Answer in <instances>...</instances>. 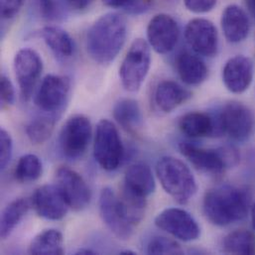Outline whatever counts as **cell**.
<instances>
[{
  "mask_svg": "<svg viewBox=\"0 0 255 255\" xmlns=\"http://www.w3.org/2000/svg\"><path fill=\"white\" fill-rule=\"evenodd\" d=\"M128 37L126 18L116 12L101 16L91 26L87 34V50L98 64L114 62L124 48Z\"/></svg>",
  "mask_w": 255,
  "mask_h": 255,
  "instance_id": "cell-1",
  "label": "cell"
},
{
  "mask_svg": "<svg viewBox=\"0 0 255 255\" xmlns=\"http://www.w3.org/2000/svg\"><path fill=\"white\" fill-rule=\"evenodd\" d=\"M250 207L249 192L227 184L209 190L203 202L206 218L218 227H228L245 220L249 215Z\"/></svg>",
  "mask_w": 255,
  "mask_h": 255,
  "instance_id": "cell-2",
  "label": "cell"
},
{
  "mask_svg": "<svg viewBox=\"0 0 255 255\" xmlns=\"http://www.w3.org/2000/svg\"><path fill=\"white\" fill-rule=\"evenodd\" d=\"M156 174L165 192L180 204H187L197 193L198 186L192 171L178 158H160L156 164Z\"/></svg>",
  "mask_w": 255,
  "mask_h": 255,
  "instance_id": "cell-3",
  "label": "cell"
},
{
  "mask_svg": "<svg viewBox=\"0 0 255 255\" xmlns=\"http://www.w3.org/2000/svg\"><path fill=\"white\" fill-rule=\"evenodd\" d=\"M182 155L200 172L209 175H222L240 161L239 151L230 146L218 149H206L190 142H182L179 146Z\"/></svg>",
  "mask_w": 255,
  "mask_h": 255,
  "instance_id": "cell-4",
  "label": "cell"
},
{
  "mask_svg": "<svg viewBox=\"0 0 255 255\" xmlns=\"http://www.w3.org/2000/svg\"><path fill=\"white\" fill-rule=\"evenodd\" d=\"M147 41L136 39L133 41L120 68L122 85L129 93L140 90L151 67V52Z\"/></svg>",
  "mask_w": 255,
  "mask_h": 255,
  "instance_id": "cell-5",
  "label": "cell"
},
{
  "mask_svg": "<svg viewBox=\"0 0 255 255\" xmlns=\"http://www.w3.org/2000/svg\"><path fill=\"white\" fill-rule=\"evenodd\" d=\"M94 156L106 171L118 169L125 157V147L119 130L108 120H102L97 126Z\"/></svg>",
  "mask_w": 255,
  "mask_h": 255,
  "instance_id": "cell-6",
  "label": "cell"
},
{
  "mask_svg": "<svg viewBox=\"0 0 255 255\" xmlns=\"http://www.w3.org/2000/svg\"><path fill=\"white\" fill-rule=\"evenodd\" d=\"M70 93L71 81L68 77L48 75L34 97V104L45 115L60 117L69 102Z\"/></svg>",
  "mask_w": 255,
  "mask_h": 255,
  "instance_id": "cell-7",
  "label": "cell"
},
{
  "mask_svg": "<svg viewBox=\"0 0 255 255\" xmlns=\"http://www.w3.org/2000/svg\"><path fill=\"white\" fill-rule=\"evenodd\" d=\"M93 135L90 120L85 116L70 118L61 130L59 145L64 157L69 160H77L86 153Z\"/></svg>",
  "mask_w": 255,
  "mask_h": 255,
  "instance_id": "cell-8",
  "label": "cell"
},
{
  "mask_svg": "<svg viewBox=\"0 0 255 255\" xmlns=\"http://www.w3.org/2000/svg\"><path fill=\"white\" fill-rule=\"evenodd\" d=\"M218 119L223 132L236 141H247L255 131V115L242 103H228L218 115Z\"/></svg>",
  "mask_w": 255,
  "mask_h": 255,
  "instance_id": "cell-9",
  "label": "cell"
},
{
  "mask_svg": "<svg viewBox=\"0 0 255 255\" xmlns=\"http://www.w3.org/2000/svg\"><path fill=\"white\" fill-rule=\"evenodd\" d=\"M158 229L185 243L197 241L201 229L194 217L180 208H169L162 211L155 219Z\"/></svg>",
  "mask_w": 255,
  "mask_h": 255,
  "instance_id": "cell-10",
  "label": "cell"
},
{
  "mask_svg": "<svg viewBox=\"0 0 255 255\" xmlns=\"http://www.w3.org/2000/svg\"><path fill=\"white\" fill-rule=\"evenodd\" d=\"M99 208L104 224L118 239L128 241L132 237L134 226L127 219L119 196L112 188L106 187L102 190Z\"/></svg>",
  "mask_w": 255,
  "mask_h": 255,
  "instance_id": "cell-11",
  "label": "cell"
},
{
  "mask_svg": "<svg viewBox=\"0 0 255 255\" xmlns=\"http://www.w3.org/2000/svg\"><path fill=\"white\" fill-rule=\"evenodd\" d=\"M13 67L21 99L28 102L43 71L42 59L35 50L24 48L16 53Z\"/></svg>",
  "mask_w": 255,
  "mask_h": 255,
  "instance_id": "cell-12",
  "label": "cell"
},
{
  "mask_svg": "<svg viewBox=\"0 0 255 255\" xmlns=\"http://www.w3.org/2000/svg\"><path fill=\"white\" fill-rule=\"evenodd\" d=\"M146 35L149 46L156 53L165 55L173 51L178 43L179 24L171 15L160 13L149 21Z\"/></svg>",
  "mask_w": 255,
  "mask_h": 255,
  "instance_id": "cell-13",
  "label": "cell"
},
{
  "mask_svg": "<svg viewBox=\"0 0 255 255\" xmlns=\"http://www.w3.org/2000/svg\"><path fill=\"white\" fill-rule=\"evenodd\" d=\"M185 39L199 56L213 58L219 51V34L215 24L205 18H194L186 26Z\"/></svg>",
  "mask_w": 255,
  "mask_h": 255,
  "instance_id": "cell-14",
  "label": "cell"
},
{
  "mask_svg": "<svg viewBox=\"0 0 255 255\" xmlns=\"http://www.w3.org/2000/svg\"><path fill=\"white\" fill-rule=\"evenodd\" d=\"M56 183L70 209L80 212L88 208L91 203L92 193L79 173L68 167H61L56 172Z\"/></svg>",
  "mask_w": 255,
  "mask_h": 255,
  "instance_id": "cell-15",
  "label": "cell"
},
{
  "mask_svg": "<svg viewBox=\"0 0 255 255\" xmlns=\"http://www.w3.org/2000/svg\"><path fill=\"white\" fill-rule=\"evenodd\" d=\"M31 205L41 218L50 221L64 219L70 209L57 185H44L36 189L31 198Z\"/></svg>",
  "mask_w": 255,
  "mask_h": 255,
  "instance_id": "cell-16",
  "label": "cell"
},
{
  "mask_svg": "<svg viewBox=\"0 0 255 255\" xmlns=\"http://www.w3.org/2000/svg\"><path fill=\"white\" fill-rule=\"evenodd\" d=\"M254 77V62L244 55L231 58L223 69V82L227 90L236 95L247 92L253 84Z\"/></svg>",
  "mask_w": 255,
  "mask_h": 255,
  "instance_id": "cell-17",
  "label": "cell"
},
{
  "mask_svg": "<svg viewBox=\"0 0 255 255\" xmlns=\"http://www.w3.org/2000/svg\"><path fill=\"white\" fill-rule=\"evenodd\" d=\"M222 30L232 44L244 42L251 32V20L244 8L237 4L228 5L221 18Z\"/></svg>",
  "mask_w": 255,
  "mask_h": 255,
  "instance_id": "cell-18",
  "label": "cell"
},
{
  "mask_svg": "<svg viewBox=\"0 0 255 255\" xmlns=\"http://www.w3.org/2000/svg\"><path fill=\"white\" fill-rule=\"evenodd\" d=\"M181 131L191 138L213 137L224 134L218 116L215 118L205 113H189L179 122Z\"/></svg>",
  "mask_w": 255,
  "mask_h": 255,
  "instance_id": "cell-19",
  "label": "cell"
},
{
  "mask_svg": "<svg viewBox=\"0 0 255 255\" xmlns=\"http://www.w3.org/2000/svg\"><path fill=\"white\" fill-rule=\"evenodd\" d=\"M192 94L179 85L170 80L162 81L158 84L154 92V103L159 111L170 114L187 101L190 100Z\"/></svg>",
  "mask_w": 255,
  "mask_h": 255,
  "instance_id": "cell-20",
  "label": "cell"
},
{
  "mask_svg": "<svg viewBox=\"0 0 255 255\" xmlns=\"http://www.w3.org/2000/svg\"><path fill=\"white\" fill-rule=\"evenodd\" d=\"M180 79L188 86H200L209 75V69L199 55L188 51L180 53L175 61Z\"/></svg>",
  "mask_w": 255,
  "mask_h": 255,
  "instance_id": "cell-21",
  "label": "cell"
},
{
  "mask_svg": "<svg viewBox=\"0 0 255 255\" xmlns=\"http://www.w3.org/2000/svg\"><path fill=\"white\" fill-rule=\"evenodd\" d=\"M41 36L58 60L67 61L75 55V41L64 29L57 26H46L42 29Z\"/></svg>",
  "mask_w": 255,
  "mask_h": 255,
  "instance_id": "cell-22",
  "label": "cell"
},
{
  "mask_svg": "<svg viewBox=\"0 0 255 255\" xmlns=\"http://www.w3.org/2000/svg\"><path fill=\"white\" fill-rule=\"evenodd\" d=\"M124 185L146 198L154 193L156 189L153 172L151 168L144 163H136L128 168Z\"/></svg>",
  "mask_w": 255,
  "mask_h": 255,
  "instance_id": "cell-23",
  "label": "cell"
},
{
  "mask_svg": "<svg viewBox=\"0 0 255 255\" xmlns=\"http://www.w3.org/2000/svg\"><path fill=\"white\" fill-rule=\"evenodd\" d=\"M116 122L128 133H136L143 124V116L138 103L132 99L119 101L113 111Z\"/></svg>",
  "mask_w": 255,
  "mask_h": 255,
  "instance_id": "cell-24",
  "label": "cell"
},
{
  "mask_svg": "<svg viewBox=\"0 0 255 255\" xmlns=\"http://www.w3.org/2000/svg\"><path fill=\"white\" fill-rule=\"evenodd\" d=\"M63 235L54 229L39 233L31 242L28 253L34 255H61L64 254Z\"/></svg>",
  "mask_w": 255,
  "mask_h": 255,
  "instance_id": "cell-25",
  "label": "cell"
},
{
  "mask_svg": "<svg viewBox=\"0 0 255 255\" xmlns=\"http://www.w3.org/2000/svg\"><path fill=\"white\" fill-rule=\"evenodd\" d=\"M31 206V201L23 198L16 199L6 206L2 212L0 223V236L2 240H6L12 234Z\"/></svg>",
  "mask_w": 255,
  "mask_h": 255,
  "instance_id": "cell-26",
  "label": "cell"
},
{
  "mask_svg": "<svg viewBox=\"0 0 255 255\" xmlns=\"http://www.w3.org/2000/svg\"><path fill=\"white\" fill-rule=\"evenodd\" d=\"M119 199L129 223L134 227L137 226L145 216L147 206L146 197L128 189L124 185Z\"/></svg>",
  "mask_w": 255,
  "mask_h": 255,
  "instance_id": "cell-27",
  "label": "cell"
},
{
  "mask_svg": "<svg viewBox=\"0 0 255 255\" xmlns=\"http://www.w3.org/2000/svg\"><path fill=\"white\" fill-rule=\"evenodd\" d=\"M223 251L228 255H255V236L246 230L235 231L225 238Z\"/></svg>",
  "mask_w": 255,
  "mask_h": 255,
  "instance_id": "cell-28",
  "label": "cell"
},
{
  "mask_svg": "<svg viewBox=\"0 0 255 255\" xmlns=\"http://www.w3.org/2000/svg\"><path fill=\"white\" fill-rule=\"evenodd\" d=\"M59 117L43 115L32 120L25 128L27 137L33 144H43L54 132Z\"/></svg>",
  "mask_w": 255,
  "mask_h": 255,
  "instance_id": "cell-29",
  "label": "cell"
},
{
  "mask_svg": "<svg viewBox=\"0 0 255 255\" xmlns=\"http://www.w3.org/2000/svg\"><path fill=\"white\" fill-rule=\"evenodd\" d=\"M43 172V165L40 158L34 154H26L20 157L15 170V179L23 184L32 183L38 180Z\"/></svg>",
  "mask_w": 255,
  "mask_h": 255,
  "instance_id": "cell-30",
  "label": "cell"
},
{
  "mask_svg": "<svg viewBox=\"0 0 255 255\" xmlns=\"http://www.w3.org/2000/svg\"><path fill=\"white\" fill-rule=\"evenodd\" d=\"M148 255H183L181 246L170 239L164 237H155L150 240L147 246Z\"/></svg>",
  "mask_w": 255,
  "mask_h": 255,
  "instance_id": "cell-31",
  "label": "cell"
},
{
  "mask_svg": "<svg viewBox=\"0 0 255 255\" xmlns=\"http://www.w3.org/2000/svg\"><path fill=\"white\" fill-rule=\"evenodd\" d=\"M41 17L47 21H58L63 18V8L59 0H38Z\"/></svg>",
  "mask_w": 255,
  "mask_h": 255,
  "instance_id": "cell-32",
  "label": "cell"
},
{
  "mask_svg": "<svg viewBox=\"0 0 255 255\" xmlns=\"http://www.w3.org/2000/svg\"><path fill=\"white\" fill-rule=\"evenodd\" d=\"M13 153V141L10 133L5 129L0 130V165L4 170L9 164Z\"/></svg>",
  "mask_w": 255,
  "mask_h": 255,
  "instance_id": "cell-33",
  "label": "cell"
},
{
  "mask_svg": "<svg viewBox=\"0 0 255 255\" xmlns=\"http://www.w3.org/2000/svg\"><path fill=\"white\" fill-rule=\"evenodd\" d=\"M0 95H1V103L3 106L10 107L15 103V89L10 81L5 75L1 76L0 80Z\"/></svg>",
  "mask_w": 255,
  "mask_h": 255,
  "instance_id": "cell-34",
  "label": "cell"
},
{
  "mask_svg": "<svg viewBox=\"0 0 255 255\" xmlns=\"http://www.w3.org/2000/svg\"><path fill=\"white\" fill-rule=\"evenodd\" d=\"M218 0H184V5L192 13L204 14L212 11Z\"/></svg>",
  "mask_w": 255,
  "mask_h": 255,
  "instance_id": "cell-35",
  "label": "cell"
},
{
  "mask_svg": "<svg viewBox=\"0 0 255 255\" xmlns=\"http://www.w3.org/2000/svg\"><path fill=\"white\" fill-rule=\"evenodd\" d=\"M24 2L25 0H0L2 18L11 19L15 17L21 10Z\"/></svg>",
  "mask_w": 255,
  "mask_h": 255,
  "instance_id": "cell-36",
  "label": "cell"
},
{
  "mask_svg": "<svg viewBox=\"0 0 255 255\" xmlns=\"http://www.w3.org/2000/svg\"><path fill=\"white\" fill-rule=\"evenodd\" d=\"M153 6V0H128L124 7L129 15H141L146 13Z\"/></svg>",
  "mask_w": 255,
  "mask_h": 255,
  "instance_id": "cell-37",
  "label": "cell"
},
{
  "mask_svg": "<svg viewBox=\"0 0 255 255\" xmlns=\"http://www.w3.org/2000/svg\"><path fill=\"white\" fill-rule=\"evenodd\" d=\"M66 5L74 11L82 12L91 7L94 0H64Z\"/></svg>",
  "mask_w": 255,
  "mask_h": 255,
  "instance_id": "cell-38",
  "label": "cell"
},
{
  "mask_svg": "<svg viewBox=\"0 0 255 255\" xmlns=\"http://www.w3.org/2000/svg\"><path fill=\"white\" fill-rule=\"evenodd\" d=\"M103 3L112 8H121L125 7L128 0H102Z\"/></svg>",
  "mask_w": 255,
  "mask_h": 255,
  "instance_id": "cell-39",
  "label": "cell"
},
{
  "mask_svg": "<svg viewBox=\"0 0 255 255\" xmlns=\"http://www.w3.org/2000/svg\"><path fill=\"white\" fill-rule=\"evenodd\" d=\"M247 6L251 14L255 18V0H247Z\"/></svg>",
  "mask_w": 255,
  "mask_h": 255,
  "instance_id": "cell-40",
  "label": "cell"
},
{
  "mask_svg": "<svg viewBox=\"0 0 255 255\" xmlns=\"http://www.w3.org/2000/svg\"><path fill=\"white\" fill-rule=\"evenodd\" d=\"M76 255H96V253L92 250H87V249H82V250H79Z\"/></svg>",
  "mask_w": 255,
  "mask_h": 255,
  "instance_id": "cell-41",
  "label": "cell"
},
{
  "mask_svg": "<svg viewBox=\"0 0 255 255\" xmlns=\"http://www.w3.org/2000/svg\"><path fill=\"white\" fill-rule=\"evenodd\" d=\"M252 221H253V226L255 230V204L252 208Z\"/></svg>",
  "mask_w": 255,
  "mask_h": 255,
  "instance_id": "cell-42",
  "label": "cell"
},
{
  "mask_svg": "<svg viewBox=\"0 0 255 255\" xmlns=\"http://www.w3.org/2000/svg\"><path fill=\"white\" fill-rule=\"evenodd\" d=\"M120 255H136L134 252H132V251H124V252H122Z\"/></svg>",
  "mask_w": 255,
  "mask_h": 255,
  "instance_id": "cell-43",
  "label": "cell"
},
{
  "mask_svg": "<svg viewBox=\"0 0 255 255\" xmlns=\"http://www.w3.org/2000/svg\"><path fill=\"white\" fill-rule=\"evenodd\" d=\"M170 1H171V0H170Z\"/></svg>",
  "mask_w": 255,
  "mask_h": 255,
  "instance_id": "cell-44",
  "label": "cell"
}]
</instances>
